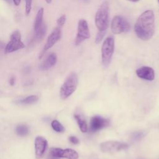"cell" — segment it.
<instances>
[{
	"instance_id": "6da1fadb",
	"label": "cell",
	"mask_w": 159,
	"mask_h": 159,
	"mask_svg": "<svg viewBox=\"0 0 159 159\" xmlns=\"http://www.w3.org/2000/svg\"><path fill=\"white\" fill-rule=\"evenodd\" d=\"M134 31L141 40H148L155 32V16L151 10L143 12L137 20L134 25Z\"/></svg>"
},
{
	"instance_id": "7a4b0ae2",
	"label": "cell",
	"mask_w": 159,
	"mask_h": 159,
	"mask_svg": "<svg viewBox=\"0 0 159 159\" xmlns=\"http://www.w3.org/2000/svg\"><path fill=\"white\" fill-rule=\"evenodd\" d=\"M109 20V5L107 1H104L95 15V24L98 31L106 32Z\"/></svg>"
},
{
	"instance_id": "3957f363",
	"label": "cell",
	"mask_w": 159,
	"mask_h": 159,
	"mask_svg": "<svg viewBox=\"0 0 159 159\" xmlns=\"http://www.w3.org/2000/svg\"><path fill=\"white\" fill-rule=\"evenodd\" d=\"M78 83V76L76 73L72 72L68 75L62 84L60 94L62 99H65L71 96L76 90Z\"/></svg>"
},
{
	"instance_id": "277c9868",
	"label": "cell",
	"mask_w": 159,
	"mask_h": 159,
	"mask_svg": "<svg viewBox=\"0 0 159 159\" xmlns=\"http://www.w3.org/2000/svg\"><path fill=\"white\" fill-rule=\"evenodd\" d=\"M114 51V39L112 36L107 37L104 41L101 48V57L103 65L107 67L111 61Z\"/></svg>"
},
{
	"instance_id": "5b68a950",
	"label": "cell",
	"mask_w": 159,
	"mask_h": 159,
	"mask_svg": "<svg viewBox=\"0 0 159 159\" xmlns=\"http://www.w3.org/2000/svg\"><path fill=\"white\" fill-rule=\"evenodd\" d=\"M25 47L24 43L21 40V34L19 30H14L10 36V40L4 48L6 54L10 53Z\"/></svg>"
},
{
	"instance_id": "8992f818",
	"label": "cell",
	"mask_w": 159,
	"mask_h": 159,
	"mask_svg": "<svg viewBox=\"0 0 159 159\" xmlns=\"http://www.w3.org/2000/svg\"><path fill=\"white\" fill-rule=\"evenodd\" d=\"M129 22L121 16H116L111 22V30L114 34H120L130 30Z\"/></svg>"
},
{
	"instance_id": "52a82bcc",
	"label": "cell",
	"mask_w": 159,
	"mask_h": 159,
	"mask_svg": "<svg viewBox=\"0 0 159 159\" xmlns=\"http://www.w3.org/2000/svg\"><path fill=\"white\" fill-rule=\"evenodd\" d=\"M50 156L54 159L58 158L78 159L79 157L77 152L73 149H61L60 148H52L50 150Z\"/></svg>"
},
{
	"instance_id": "ba28073f",
	"label": "cell",
	"mask_w": 159,
	"mask_h": 159,
	"mask_svg": "<svg viewBox=\"0 0 159 159\" xmlns=\"http://www.w3.org/2000/svg\"><path fill=\"white\" fill-rule=\"evenodd\" d=\"M90 32L88 23L86 20L81 19L79 20L78 24V32L75 39V45H78L84 40L89 39Z\"/></svg>"
},
{
	"instance_id": "9c48e42d",
	"label": "cell",
	"mask_w": 159,
	"mask_h": 159,
	"mask_svg": "<svg viewBox=\"0 0 159 159\" xmlns=\"http://www.w3.org/2000/svg\"><path fill=\"white\" fill-rule=\"evenodd\" d=\"M128 145L117 141H107L101 143V150L103 152H116L127 148Z\"/></svg>"
},
{
	"instance_id": "30bf717a",
	"label": "cell",
	"mask_w": 159,
	"mask_h": 159,
	"mask_svg": "<svg viewBox=\"0 0 159 159\" xmlns=\"http://www.w3.org/2000/svg\"><path fill=\"white\" fill-rule=\"evenodd\" d=\"M61 37V30L60 27H57L54 29V30L51 32V34L48 35L47 42L43 47V51L42 52V55L40 58L42 57L43 54L48 49L52 48L60 39Z\"/></svg>"
},
{
	"instance_id": "8fae6325",
	"label": "cell",
	"mask_w": 159,
	"mask_h": 159,
	"mask_svg": "<svg viewBox=\"0 0 159 159\" xmlns=\"http://www.w3.org/2000/svg\"><path fill=\"white\" fill-rule=\"evenodd\" d=\"M109 122L107 119L101 116H93L90 119V130L96 132L104 129L109 125Z\"/></svg>"
},
{
	"instance_id": "7c38bea8",
	"label": "cell",
	"mask_w": 159,
	"mask_h": 159,
	"mask_svg": "<svg viewBox=\"0 0 159 159\" xmlns=\"http://www.w3.org/2000/svg\"><path fill=\"white\" fill-rule=\"evenodd\" d=\"M47 147V140L41 136H38L35 139V152L37 159H40L43 156Z\"/></svg>"
},
{
	"instance_id": "4fadbf2b",
	"label": "cell",
	"mask_w": 159,
	"mask_h": 159,
	"mask_svg": "<svg viewBox=\"0 0 159 159\" xmlns=\"http://www.w3.org/2000/svg\"><path fill=\"white\" fill-rule=\"evenodd\" d=\"M137 75L142 79L153 81L155 78V71L153 69L149 66H142L136 70Z\"/></svg>"
},
{
	"instance_id": "5bb4252c",
	"label": "cell",
	"mask_w": 159,
	"mask_h": 159,
	"mask_svg": "<svg viewBox=\"0 0 159 159\" xmlns=\"http://www.w3.org/2000/svg\"><path fill=\"white\" fill-rule=\"evenodd\" d=\"M57 57L55 53H50L46 59L40 64V68L42 70H47L53 66L57 62Z\"/></svg>"
},
{
	"instance_id": "9a60e30c",
	"label": "cell",
	"mask_w": 159,
	"mask_h": 159,
	"mask_svg": "<svg viewBox=\"0 0 159 159\" xmlns=\"http://www.w3.org/2000/svg\"><path fill=\"white\" fill-rule=\"evenodd\" d=\"M43 12H44L43 8L41 7L38 11V12L37 13V15H36V17L35 19V21H34V29L35 32H37L39 29V28L43 24Z\"/></svg>"
},
{
	"instance_id": "2e32d148",
	"label": "cell",
	"mask_w": 159,
	"mask_h": 159,
	"mask_svg": "<svg viewBox=\"0 0 159 159\" xmlns=\"http://www.w3.org/2000/svg\"><path fill=\"white\" fill-rule=\"evenodd\" d=\"M74 116L79 125L80 130L83 133L86 132L88 130V127H87V124L86 122V120L78 114H75Z\"/></svg>"
},
{
	"instance_id": "e0dca14e",
	"label": "cell",
	"mask_w": 159,
	"mask_h": 159,
	"mask_svg": "<svg viewBox=\"0 0 159 159\" xmlns=\"http://www.w3.org/2000/svg\"><path fill=\"white\" fill-rule=\"evenodd\" d=\"M47 32V25L43 23L42 25L40 26V27L39 28V29L35 32V38L36 40H42Z\"/></svg>"
},
{
	"instance_id": "ac0fdd59",
	"label": "cell",
	"mask_w": 159,
	"mask_h": 159,
	"mask_svg": "<svg viewBox=\"0 0 159 159\" xmlns=\"http://www.w3.org/2000/svg\"><path fill=\"white\" fill-rule=\"evenodd\" d=\"M16 133L18 135L21 136V137H24L25 136L28 134L29 133V129L28 127L24 124H20L17 126L16 129Z\"/></svg>"
},
{
	"instance_id": "d6986e66",
	"label": "cell",
	"mask_w": 159,
	"mask_h": 159,
	"mask_svg": "<svg viewBox=\"0 0 159 159\" xmlns=\"http://www.w3.org/2000/svg\"><path fill=\"white\" fill-rule=\"evenodd\" d=\"M51 125L53 129L57 132H63L65 130L64 127L57 120H53L51 123Z\"/></svg>"
},
{
	"instance_id": "ffe728a7",
	"label": "cell",
	"mask_w": 159,
	"mask_h": 159,
	"mask_svg": "<svg viewBox=\"0 0 159 159\" xmlns=\"http://www.w3.org/2000/svg\"><path fill=\"white\" fill-rule=\"evenodd\" d=\"M38 101V97L35 95H31L23 99L20 101V103L24 104H31L36 102Z\"/></svg>"
},
{
	"instance_id": "44dd1931",
	"label": "cell",
	"mask_w": 159,
	"mask_h": 159,
	"mask_svg": "<svg viewBox=\"0 0 159 159\" xmlns=\"http://www.w3.org/2000/svg\"><path fill=\"white\" fill-rule=\"evenodd\" d=\"M106 34V32H101V31H98L97 35H96V39H95V43L98 44L99 43L101 40H102L104 35Z\"/></svg>"
},
{
	"instance_id": "7402d4cb",
	"label": "cell",
	"mask_w": 159,
	"mask_h": 159,
	"mask_svg": "<svg viewBox=\"0 0 159 159\" xmlns=\"http://www.w3.org/2000/svg\"><path fill=\"white\" fill-rule=\"evenodd\" d=\"M25 14L29 15L30 12L32 9V0H25Z\"/></svg>"
},
{
	"instance_id": "603a6c76",
	"label": "cell",
	"mask_w": 159,
	"mask_h": 159,
	"mask_svg": "<svg viewBox=\"0 0 159 159\" xmlns=\"http://www.w3.org/2000/svg\"><path fill=\"white\" fill-rule=\"evenodd\" d=\"M66 21V16L65 15H62L57 20V23L58 25V27H61L64 25Z\"/></svg>"
},
{
	"instance_id": "cb8c5ba5",
	"label": "cell",
	"mask_w": 159,
	"mask_h": 159,
	"mask_svg": "<svg viewBox=\"0 0 159 159\" xmlns=\"http://www.w3.org/2000/svg\"><path fill=\"white\" fill-rule=\"evenodd\" d=\"M69 140L73 144H78L79 143V140L75 136H70L69 137Z\"/></svg>"
},
{
	"instance_id": "d4e9b609",
	"label": "cell",
	"mask_w": 159,
	"mask_h": 159,
	"mask_svg": "<svg viewBox=\"0 0 159 159\" xmlns=\"http://www.w3.org/2000/svg\"><path fill=\"white\" fill-rule=\"evenodd\" d=\"M9 83L12 86L14 84V83H15V78H14V77H11V79L9 80Z\"/></svg>"
},
{
	"instance_id": "484cf974",
	"label": "cell",
	"mask_w": 159,
	"mask_h": 159,
	"mask_svg": "<svg viewBox=\"0 0 159 159\" xmlns=\"http://www.w3.org/2000/svg\"><path fill=\"white\" fill-rule=\"evenodd\" d=\"M12 1H13V2H14L15 6H18L20 4V3L21 0H12Z\"/></svg>"
},
{
	"instance_id": "4316f807",
	"label": "cell",
	"mask_w": 159,
	"mask_h": 159,
	"mask_svg": "<svg viewBox=\"0 0 159 159\" xmlns=\"http://www.w3.org/2000/svg\"><path fill=\"white\" fill-rule=\"evenodd\" d=\"M4 43H3L2 42L0 41V48H3V47H4Z\"/></svg>"
},
{
	"instance_id": "83f0119b",
	"label": "cell",
	"mask_w": 159,
	"mask_h": 159,
	"mask_svg": "<svg viewBox=\"0 0 159 159\" xmlns=\"http://www.w3.org/2000/svg\"><path fill=\"white\" fill-rule=\"evenodd\" d=\"M83 2H89V1H90V0H82Z\"/></svg>"
},
{
	"instance_id": "f1b7e54d",
	"label": "cell",
	"mask_w": 159,
	"mask_h": 159,
	"mask_svg": "<svg viewBox=\"0 0 159 159\" xmlns=\"http://www.w3.org/2000/svg\"><path fill=\"white\" fill-rule=\"evenodd\" d=\"M128 1H132V2H137V1H139V0H128Z\"/></svg>"
},
{
	"instance_id": "f546056e",
	"label": "cell",
	"mask_w": 159,
	"mask_h": 159,
	"mask_svg": "<svg viewBox=\"0 0 159 159\" xmlns=\"http://www.w3.org/2000/svg\"><path fill=\"white\" fill-rule=\"evenodd\" d=\"M47 3H50L52 2V0H45Z\"/></svg>"
},
{
	"instance_id": "4dcf8cb0",
	"label": "cell",
	"mask_w": 159,
	"mask_h": 159,
	"mask_svg": "<svg viewBox=\"0 0 159 159\" xmlns=\"http://www.w3.org/2000/svg\"><path fill=\"white\" fill-rule=\"evenodd\" d=\"M6 1H9V0H6Z\"/></svg>"
},
{
	"instance_id": "1f68e13d",
	"label": "cell",
	"mask_w": 159,
	"mask_h": 159,
	"mask_svg": "<svg viewBox=\"0 0 159 159\" xmlns=\"http://www.w3.org/2000/svg\"><path fill=\"white\" fill-rule=\"evenodd\" d=\"M158 2H159V0H158Z\"/></svg>"
}]
</instances>
